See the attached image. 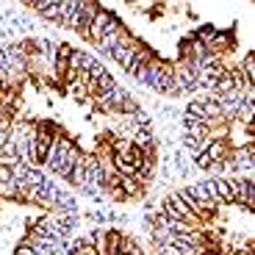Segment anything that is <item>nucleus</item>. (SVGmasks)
Instances as JSON below:
<instances>
[{
  "label": "nucleus",
  "instance_id": "nucleus-1",
  "mask_svg": "<svg viewBox=\"0 0 255 255\" xmlns=\"http://www.w3.org/2000/svg\"><path fill=\"white\" fill-rule=\"evenodd\" d=\"M120 19L114 17V14L109 11V8H97V14H95V19H92V25H89V36H86V42H92V45H97L103 36H109V33H114V31H120Z\"/></svg>",
  "mask_w": 255,
  "mask_h": 255
},
{
  "label": "nucleus",
  "instance_id": "nucleus-2",
  "mask_svg": "<svg viewBox=\"0 0 255 255\" xmlns=\"http://www.w3.org/2000/svg\"><path fill=\"white\" fill-rule=\"evenodd\" d=\"M230 180V189H233V197L242 208H253L255 203V183L253 178H228Z\"/></svg>",
  "mask_w": 255,
  "mask_h": 255
},
{
  "label": "nucleus",
  "instance_id": "nucleus-3",
  "mask_svg": "<svg viewBox=\"0 0 255 255\" xmlns=\"http://www.w3.org/2000/svg\"><path fill=\"white\" fill-rule=\"evenodd\" d=\"M72 147H75V144H72L67 136H58V139L53 141L47 158H45V166H47V169H53V172H58V166L64 164V158H67V153H70Z\"/></svg>",
  "mask_w": 255,
  "mask_h": 255
},
{
  "label": "nucleus",
  "instance_id": "nucleus-4",
  "mask_svg": "<svg viewBox=\"0 0 255 255\" xmlns=\"http://www.w3.org/2000/svg\"><path fill=\"white\" fill-rule=\"evenodd\" d=\"M97 8H100V3H95V0H81V11H78V22H75V33L81 39L89 36V25L95 19Z\"/></svg>",
  "mask_w": 255,
  "mask_h": 255
},
{
  "label": "nucleus",
  "instance_id": "nucleus-5",
  "mask_svg": "<svg viewBox=\"0 0 255 255\" xmlns=\"http://www.w3.org/2000/svg\"><path fill=\"white\" fill-rule=\"evenodd\" d=\"M53 125H39L36 130V139H33V153H36V164H45L47 153L53 147Z\"/></svg>",
  "mask_w": 255,
  "mask_h": 255
},
{
  "label": "nucleus",
  "instance_id": "nucleus-6",
  "mask_svg": "<svg viewBox=\"0 0 255 255\" xmlns=\"http://www.w3.org/2000/svg\"><path fill=\"white\" fill-rule=\"evenodd\" d=\"M136 50H139V42H130V45H125V47H114V50L109 53L111 58H114L117 64H120L125 72H130V67H133V61H136Z\"/></svg>",
  "mask_w": 255,
  "mask_h": 255
},
{
  "label": "nucleus",
  "instance_id": "nucleus-7",
  "mask_svg": "<svg viewBox=\"0 0 255 255\" xmlns=\"http://www.w3.org/2000/svg\"><path fill=\"white\" fill-rule=\"evenodd\" d=\"M214 186H217V200L225 205L236 203V197H233V189H230V180L228 178H214Z\"/></svg>",
  "mask_w": 255,
  "mask_h": 255
},
{
  "label": "nucleus",
  "instance_id": "nucleus-8",
  "mask_svg": "<svg viewBox=\"0 0 255 255\" xmlns=\"http://www.w3.org/2000/svg\"><path fill=\"white\" fill-rule=\"evenodd\" d=\"M239 70H242L244 81L253 86V81H255V58H253V53H247V56H244V61H242V67H239Z\"/></svg>",
  "mask_w": 255,
  "mask_h": 255
},
{
  "label": "nucleus",
  "instance_id": "nucleus-9",
  "mask_svg": "<svg viewBox=\"0 0 255 255\" xmlns=\"http://www.w3.org/2000/svg\"><path fill=\"white\" fill-rule=\"evenodd\" d=\"M214 36H217V28H211V25H203V28H200V31H197V36H194V39H197L200 45H205V47H208V45H211V39H214Z\"/></svg>",
  "mask_w": 255,
  "mask_h": 255
},
{
  "label": "nucleus",
  "instance_id": "nucleus-10",
  "mask_svg": "<svg viewBox=\"0 0 255 255\" xmlns=\"http://www.w3.org/2000/svg\"><path fill=\"white\" fill-rule=\"evenodd\" d=\"M158 255H183V253H180L178 247H172V244H161V247H158Z\"/></svg>",
  "mask_w": 255,
  "mask_h": 255
},
{
  "label": "nucleus",
  "instance_id": "nucleus-11",
  "mask_svg": "<svg viewBox=\"0 0 255 255\" xmlns=\"http://www.w3.org/2000/svg\"><path fill=\"white\" fill-rule=\"evenodd\" d=\"M0 72H3V53H0Z\"/></svg>",
  "mask_w": 255,
  "mask_h": 255
}]
</instances>
